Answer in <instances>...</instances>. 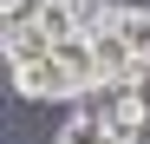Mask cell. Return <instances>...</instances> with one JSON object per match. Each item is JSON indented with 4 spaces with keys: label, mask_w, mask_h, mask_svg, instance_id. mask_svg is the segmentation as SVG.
I'll list each match as a JSON object with an SVG mask.
<instances>
[{
    "label": "cell",
    "mask_w": 150,
    "mask_h": 144,
    "mask_svg": "<svg viewBox=\"0 0 150 144\" xmlns=\"http://www.w3.org/2000/svg\"><path fill=\"white\" fill-rule=\"evenodd\" d=\"M0 53H7V72H20V66L52 59L59 46H52V33H46L39 20H26V26H0Z\"/></svg>",
    "instance_id": "2"
},
{
    "label": "cell",
    "mask_w": 150,
    "mask_h": 144,
    "mask_svg": "<svg viewBox=\"0 0 150 144\" xmlns=\"http://www.w3.org/2000/svg\"><path fill=\"white\" fill-rule=\"evenodd\" d=\"M13 98H33V105H59V98H79V85H72V72L52 59H39V66H20L13 72Z\"/></svg>",
    "instance_id": "1"
},
{
    "label": "cell",
    "mask_w": 150,
    "mask_h": 144,
    "mask_svg": "<svg viewBox=\"0 0 150 144\" xmlns=\"http://www.w3.org/2000/svg\"><path fill=\"white\" fill-rule=\"evenodd\" d=\"M117 144H150V118H137V125H124V131H117Z\"/></svg>",
    "instance_id": "7"
},
{
    "label": "cell",
    "mask_w": 150,
    "mask_h": 144,
    "mask_svg": "<svg viewBox=\"0 0 150 144\" xmlns=\"http://www.w3.org/2000/svg\"><path fill=\"white\" fill-rule=\"evenodd\" d=\"M52 144H117V131H111V125H98V118H85V111H72L65 125H59Z\"/></svg>",
    "instance_id": "4"
},
{
    "label": "cell",
    "mask_w": 150,
    "mask_h": 144,
    "mask_svg": "<svg viewBox=\"0 0 150 144\" xmlns=\"http://www.w3.org/2000/svg\"><path fill=\"white\" fill-rule=\"evenodd\" d=\"M131 98H137V111L150 118V59H137V72H131Z\"/></svg>",
    "instance_id": "6"
},
{
    "label": "cell",
    "mask_w": 150,
    "mask_h": 144,
    "mask_svg": "<svg viewBox=\"0 0 150 144\" xmlns=\"http://www.w3.org/2000/svg\"><path fill=\"white\" fill-rule=\"evenodd\" d=\"M111 33L131 46L137 59H150V7H117V20H111Z\"/></svg>",
    "instance_id": "3"
},
{
    "label": "cell",
    "mask_w": 150,
    "mask_h": 144,
    "mask_svg": "<svg viewBox=\"0 0 150 144\" xmlns=\"http://www.w3.org/2000/svg\"><path fill=\"white\" fill-rule=\"evenodd\" d=\"M46 13V0H0V26H26Z\"/></svg>",
    "instance_id": "5"
}]
</instances>
